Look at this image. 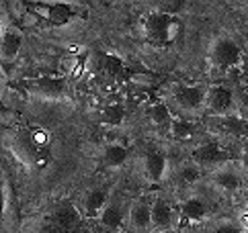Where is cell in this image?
I'll use <instances>...</instances> for the list:
<instances>
[{"label": "cell", "instance_id": "cell-1", "mask_svg": "<svg viewBox=\"0 0 248 233\" xmlns=\"http://www.w3.org/2000/svg\"><path fill=\"white\" fill-rule=\"evenodd\" d=\"M144 31L154 45H172L181 37L183 23L172 15L150 13L144 16Z\"/></svg>", "mask_w": 248, "mask_h": 233}, {"label": "cell", "instance_id": "cell-2", "mask_svg": "<svg viewBox=\"0 0 248 233\" xmlns=\"http://www.w3.org/2000/svg\"><path fill=\"white\" fill-rule=\"evenodd\" d=\"M211 61L219 72H230L240 61V45L234 39H217L211 47Z\"/></svg>", "mask_w": 248, "mask_h": 233}, {"label": "cell", "instance_id": "cell-3", "mask_svg": "<svg viewBox=\"0 0 248 233\" xmlns=\"http://www.w3.org/2000/svg\"><path fill=\"white\" fill-rule=\"evenodd\" d=\"M21 86H25L33 94H37L41 98H51V101L62 98L64 96V90H66V82L62 78H56V76H39V78L27 80V82H23Z\"/></svg>", "mask_w": 248, "mask_h": 233}, {"label": "cell", "instance_id": "cell-4", "mask_svg": "<svg viewBox=\"0 0 248 233\" xmlns=\"http://www.w3.org/2000/svg\"><path fill=\"white\" fill-rule=\"evenodd\" d=\"M127 233H150L152 231V204L146 201H138L127 211L125 221Z\"/></svg>", "mask_w": 248, "mask_h": 233}, {"label": "cell", "instance_id": "cell-5", "mask_svg": "<svg viewBox=\"0 0 248 233\" xmlns=\"http://www.w3.org/2000/svg\"><path fill=\"white\" fill-rule=\"evenodd\" d=\"M29 6L35 8V13L41 15L43 19H47L51 25H66L76 15L72 6L62 2H31Z\"/></svg>", "mask_w": 248, "mask_h": 233}, {"label": "cell", "instance_id": "cell-6", "mask_svg": "<svg viewBox=\"0 0 248 233\" xmlns=\"http://www.w3.org/2000/svg\"><path fill=\"white\" fill-rule=\"evenodd\" d=\"M193 160H195V164H201V166H217V164L230 162V160H232V154L221 147L219 143L211 141V143H203V146H199L195 149Z\"/></svg>", "mask_w": 248, "mask_h": 233}, {"label": "cell", "instance_id": "cell-7", "mask_svg": "<svg viewBox=\"0 0 248 233\" xmlns=\"http://www.w3.org/2000/svg\"><path fill=\"white\" fill-rule=\"evenodd\" d=\"M49 221L56 223L60 229H64L66 233L74 231L76 227L82 225V219H80V213L74 207L72 203H62L54 209V213L49 215Z\"/></svg>", "mask_w": 248, "mask_h": 233}, {"label": "cell", "instance_id": "cell-8", "mask_svg": "<svg viewBox=\"0 0 248 233\" xmlns=\"http://www.w3.org/2000/svg\"><path fill=\"white\" fill-rule=\"evenodd\" d=\"M174 101L176 104H181L183 109H197V106H201L203 102L207 101V92L203 86H176L174 88Z\"/></svg>", "mask_w": 248, "mask_h": 233}, {"label": "cell", "instance_id": "cell-9", "mask_svg": "<svg viewBox=\"0 0 248 233\" xmlns=\"http://www.w3.org/2000/svg\"><path fill=\"white\" fill-rule=\"evenodd\" d=\"M216 123V127L219 131H224L226 135L230 137H236V139H242L248 137V121L240 115H224V116H216L211 119V125Z\"/></svg>", "mask_w": 248, "mask_h": 233}, {"label": "cell", "instance_id": "cell-10", "mask_svg": "<svg viewBox=\"0 0 248 233\" xmlns=\"http://www.w3.org/2000/svg\"><path fill=\"white\" fill-rule=\"evenodd\" d=\"M232 104H234L232 90L226 88V86H214L207 92V106H209V111L214 113L216 116L228 115V111H230V106H232Z\"/></svg>", "mask_w": 248, "mask_h": 233}, {"label": "cell", "instance_id": "cell-11", "mask_svg": "<svg viewBox=\"0 0 248 233\" xmlns=\"http://www.w3.org/2000/svg\"><path fill=\"white\" fill-rule=\"evenodd\" d=\"M174 223V211L166 201L158 199L152 204V229L154 231H166L172 229Z\"/></svg>", "mask_w": 248, "mask_h": 233}, {"label": "cell", "instance_id": "cell-12", "mask_svg": "<svg viewBox=\"0 0 248 233\" xmlns=\"http://www.w3.org/2000/svg\"><path fill=\"white\" fill-rule=\"evenodd\" d=\"M23 45V35L16 29H4L2 31V43H0V51H2L4 61H13L21 51Z\"/></svg>", "mask_w": 248, "mask_h": 233}, {"label": "cell", "instance_id": "cell-13", "mask_svg": "<svg viewBox=\"0 0 248 233\" xmlns=\"http://www.w3.org/2000/svg\"><path fill=\"white\" fill-rule=\"evenodd\" d=\"M105 207H107V190H105V188H94V190L86 194L84 215L88 219H99Z\"/></svg>", "mask_w": 248, "mask_h": 233}, {"label": "cell", "instance_id": "cell-14", "mask_svg": "<svg viewBox=\"0 0 248 233\" xmlns=\"http://www.w3.org/2000/svg\"><path fill=\"white\" fill-rule=\"evenodd\" d=\"M101 225L103 227H107V229H113V231H121L123 225H125V221H127V213L123 211L119 204H107L105 207V211L101 213Z\"/></svg>", "mask_w": 248, "mask_h": 233}, {"label": "cell", "instance_id": "cell-15", "mask_svg": "<svg viewBox=\"0 0 248 233\" xmlns=\"http://www.w3.org/2000/svg\"><path fill=\"white\" fill-rule=\"evenodd\" d=\"M166 170V158L162 151L158 149H150L146 154V174L152 182H160Z\"/></svg>", "mask_w": 248, "mask_h": 233}, {"label": "cell", "instance_id": "cell-16", "mask_svg": "<svg viewBox=\"0 0 248 233\" xmlns=\"http://www.w3.org/2000/svg\"><path fill=\"white\" fill-rule=\"evenodd\" d=\"M214 182L217 188H221V190L226 192H236L238 188L242 186V178L238 172H234V170L230 168H221V170H216L214 172Z\"/></svg>", "mask_w": 248, "mask_h": 233}, {"label": "cell", "instance_id": "cell-17", "mask_svg": "<svg viewBox=\"0 0 248 233\" xmlns=\"http://www.w3.org/2000/svg\"><path fill=\"white\" fill-rule=\"evenodd\" d=\"M181 213H183V219H187V221H201L207 215V204L205 201L197 199V196H191V199L183 203Z\"/></svg>", "mask_w": 248, "mask_h": 233}, {"label": "cell", "instance_id": "cell-18", "mask_svg": "<svg viewBox=\"0 0 248 233\" xmlns=\"http://www.w3.org/2000/svg\"><path fill=\"white\" fill-rule=\"evenodd\" d=\"M129 156V151L127 147H123L119 146V143H109L107 147H105L103 151V160H105V164L111 166V168H119L125 164V160Z\"/></svg>", "mask_w": 248, "mask_h": 233}, {"label": "cell", "instance_id": "cell-19", "mask_svg": "<svg viewBox=\"0 0 248 233\" xmlns=\"http://www.w3.org/2000/svg\"><path fill=\"white\" fill-rule=\"evenodd\" d=\"M150 119H152V123L156 125V127L166 129V131H170V125L174 121L172 115H170V109H168L164 102H158L150 109Z\"/></svg>", "mask_w": 248, "mask_h": 233}, {"label": "cell", "instance_id": "cell-20", "mask_svg": "<svg viewBox=\"0 0 248 233\" xmlns=\"http://www.w3.org/2000/svg\"><path fill=\"white\" fill-rule=\"evenodd\" d=\"M101 58H103V70L107 72L109 76L119 78V80L125 78V64H123L121 58L113 56V53H103Z\"/></svg>", "mask_w": 248, "mask_h": 233}, {"label": "cell", "instance_id": "cell-21", "mask_svg": "<svg viewBox=\"0 0 248 233\" xmlns=\"http://www.w3.org/2000/svg\"><path fill=\"white\" fill-rule=\"evenodd\" d=\"M99 119L103 123H107V125H121L123 119H125V109H123L121 104H109V106H105L103 113L99 115Z\"/></svg>", "mask_w": 248, "mask_h": 233}, {"label": "cell", "instance_id": "cell-22", "mask_svg": "<svg viewBox=\"0 0 248 233\" xmlns=\"http://www.w3.org/2000/svg\"><path fill=\"white\" fill-rule=\"evenodd\" d=\"M170 137L172 139H189L193 135V125L189 121H183V119H174L170 125Z\"/></svg>", "mask_w": 248, "mask_h": 233}, {"label": "cell", "instance_id": "cell-23", "mask_svg": "<svg viewBox=\"0 0 248 233\" xmlns=\"http://www.w3.org/2000/svg\"><path fill=\"white\" fill-rule=\"evenodd\" d=\"M199 178H201V170L195 164H187L179 170V180L183 184H193V182H197Z\"/></svg>", "mask_w": 248, "mask_h": 233}, {"label": "cell", "instance_id": "cell-24", "mask_svg": "<svg viewBox=\"0 0 248 233\" xmlns=\"http://www.w3.org/2000/svg\"><path fill=\"white\" fill-rule=\"evenodd\" d=\"M158 8H160L158 13L176 16V13H181L183 8H185V2H183V0H174V2H158Z\"/></svg>", "mask_w": 248, "mask_h": 233}, {"label": "cell", "instance_id": "cell-25", "mask_svg": "<svg viewBox=\"0 0 248 233\" xmlns=\"http://www.w3.org/2000/svg\"><path fill=\"white\" fill-rule=\"evenodd\" d=\"M211 233H244V227L238 225V223H232V221H224V223H219V225H216Z\"/></svg>", "mask_w": 248, "mask_h": 233}, {"label": "cell", "instance_id": "cell-26", "mask_svg": "<svg viewBox=\"0 0 248 233\" xmlns=\"http://www.w3.org/2000/svg\"><path fill=\"white\" fill-rule=\"evenodd\" d=\"M238 106H240L242 116L248 121V94L246 92H240V98H238Z\"/></svg>", "mask_w": 248, "mask_h": 233}, {"label": "cell", "instance_id": "cell-27", "mask_svg": "<svg viewBox=\"0 0 248 233\" xmlns=\"http://www.w3.org/2000/svg\"><path fill=\"white\" fill-rule=\"evenodd\" d=\"M37 233H66L64 229H60L56 223H51V221H47V223H43L41 225V229L37 231Z\"/></svg>", "mask_w": 248, "mask_h": 233}, {"label": "cell", "instance_id": "cell-28", "mask_svg": "<svg viewBox=\"0 0 248 233\" xmlns=\"http://www.w3.org/2000/svg\"><path fill=\"white\" fill-rule=\"evenodd\" d=\"M91 229H93V233H121V231H113V229L103 227L101 223H99V225H94V227H91Z\"/></svg>", "mask_w": 248, "mask_h": 233}, {"label": "cell", "instance_id": "cell-29", "mask_svg": "<svg viewBox=\"0 0 248 233\" xmlns=\"http://www.w3.org/2000/svg\"><path fill=\"white\" fill-rule=\"evenodd\" d=\"M70 233H93V229H88V227L80 225V227H76L74 231H70Z\"/></svg>", "mask_w": 248, "mask_h": 233}, {"label": "cell", "instance_id": "cell-30", "mask_svg": "<svg viewBox=\"0 0 248 233\" xmlns=\"http://www.w3.org/2000/svg\"><path fill=\"white\" fill-rule=\"evenodd\" d=\"M242 164H244V168L248 170V151H246V154H244V158H242Z\"/></svg>", "mask_w": 248, "mask_h": 233}, {"label": "cell", "instance_id": "cell-31", "mask_svg": "<svg viewBox=\"0 0 248 233\" xmlns=\"http://www.w3.org/2000/svg\"><path fill=\"white\" fill-rule=\"evenodd\" d=\"M156 233H176L174 229H166V231H156Z\"/></svg>", "mask_w": 248, "mask_h": 233}]
</instances>
